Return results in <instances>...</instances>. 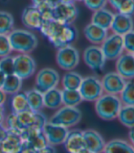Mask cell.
I'll use <instances>...</instances> for the list:
<instances>
[{
    "label": "cell",
    "instance_id": "ac0fdd59",
    "mask_svg": "<svg viewBox=\"0 0 134 153\" xmlns=\"http://www.w3.org/2000/svg\"><path fill=\"white\" fill-rule=\"evenodd\" d=\"M22 22L28 29H39L43 22L39 8L34 6L27 7L22 13Z\"/></svg>",
    "mask_w": 134,
    "mask_h": 153
},
{
    "label": "cell",
    "instance_id": "9a60e30c",
    "mask_svg": "<svg viewBox=\"0 0 134 153\" xmlns=\"http://www.w3.org/2000/svg\"><path fill=\"white\" fill-rule=\"evenodd\" d=\"M63 144L68 153L80 152L82 149H86L83 131L79 129L68 131Z\"/></svg>",
    "mask_w": 134,
    "mask_h": 153
},
{
    "label": "cell",
    "instance_id": "f6af8a7d",
    "mask_svg": "<svg viewBox=\"0 0 134 153\" xmlns=\"http://www.w3.org/2000/svg\"><path fill=\"white\" fill-rule=\"evenodd\" d=\"M129 138H130V140L131 142V144L133 145L134 147V126L130 128V131H129Z\"/></svg>",
    "mask_w": 134,
    "mask_h": 153
},
{
    "label": "cell",
    "instance_id": "7a4b0ae2",
    "mask_svg": "<svg viewBox=\"0 0 134 153\" xmlns=\"http://www.w3.org/2000/svg\"><path fill=\"white\" fill-rule=\"evenodd\" d=\"M122 103L117 95L102 94L95 101V110L98 116L104 120H112L118 117Z\"/></svg>",
    "mask_w": 134,
    "mask_h": 153
},
{
    "label": "cell",
    "instance_id": "2e32d148",
    "mask_svg": "<svg viewBox=\"0 0 134 153\" xmlns=\"http://www.w3.org/2000/svg\"><path fill=\"white\" fill-rule=\"evenodd\" d=\"M21 138L23 142L34 148L35 149H39L48 144V140L43 132V129L38 128H29L27 129L22 135Z\"/></svg>",
    "mask_w": 134,
    "mask_h": 153
},
{
    "label": "cell",
    "instance_id": "681fc988",
    "mask_svg": "<svg viewBox=\"0 0 134 153\" xmlns=\"http://www.w3.org/2000/svg\"><path fill=\"white\" fill-rule=\"evenodd\" d=\"M79 153H93L92 151H90V150H89L88 149H82L80 152H79Z\"/></svg>",
    "mask_w": 134,
    "mask_h": 153
},
{
    "label": "cell",
    "instance_id": "7dc6e473",
    "mask_svg": "<svg viewBox=\"0 0 134 153\" xmlns=\"http://www.w3.org/2000/svg\"><path fill=\"white\" fill-rule=\"evenodd\" d=\"M5 79H6V75L0 70V88H2V86H3V83L5 81Z\"/></svg>",
    "mask_w": 134,
    "mask_h": 153
},
{
    "label": "cell",
    "instance_id": "484cf974",
    "mask_svg": "<svg viewBox=\"0 0 134 153\" xmlns=\"http://www.w3.org/2000/svg\"><path fill=\"white\" fill-rule=\"evenodd\" d=\"M10 106L13 113L19 114L24 111L30 110L26 92H17L12 95V98L10 100Z\"/></svg>",
    "mask_w": 134,
    "mask_h": 153
},
{
    "label": "cell",
    "instance_id": "44dd1931",
    "mask_svg": "<svg viewBox=\"0 0 134 153\" xmlns=\"http://www.w3.org/2000/svg\"><path fill=\"white\" fill-rule=\"evenodd\" d=\"M84 35L87 39L92 44H101L108 36V30L98 25L89 23L84 29Z\"/></svg>",
    "mask_w": 134,
    "mask_h": 153
},
{
    "label": "cell",
    "instance_id": "5b68a950",
    "mask_svg": "<svg viewBox=\"0 0 134 153\" xmlns=\"http://www.w3.org/2000/svg\"><path fill=\"white\" fill-rule=\"evenodd\" d=\"M79 91L83 100L90 102L96 101L103 94L101 80L94 76H87L82 79Z\"/></svg>",
    "mask_w": 134,
    "mask_h": 153
},
{
    "label": "cell",
    "instance_id": "7bdbcfd3",
    "mask_svg": "<svg viewBox=\"0 0 134 153\" xmlns=\"http://www.w3.org/2000/svg\"><path fill=\"white\" fill-rule=\"evenodd\" d=\"M6 101H7V94L4 92L2 88H0V106L4 105Z\"/></svg>",
    "mask_w": 134,
    "mask_h": 153
},
{
    "label": "cell",
    "instance_id": "74e56055",
    "mask_svg": "<svg viewBox=\"0 0 134 153\" xmlns=\"http://www.w3.org/2000/svg\"><path fill=\"white\" fill-rule=\"evenodd\" d=\"M83 2L89 9L96 11L105 7L108 0H83Z\"/></svg>",
    "mask_w": 134,
    "mask_h": 153
},
{
    "label": "cell",
    "instance_id": "b9f144b4",
    "mask_svg": "<svg viewBox=\"0 0 134 153\" xmlns=\"http://www.w3.org/2000/svg\"><path fill=\"white\" fill-rule=\"evenodd\" d=\"M125 1H127V0H108V2L115 8V9H118L119 8V7L122 4V3H124Z\"/></svg>",
    "mask_w": 134,
    "mask_h": 153
},
{
    "label": "cell",
    "instance_id": "8992f818",
    "mask_svg": "<svg viewBox=\"0 0 134 153\" xmlns=\"http://www.w3.org/2000/svg\"><path fill=\"white\" fill-rule=\"evenodd\" d=\"M36 69L35 59L27 53H19L14 56V74L21 79L32 76Z\"/></svg>",
    "mask_w": 134,
    "mask_h": 153
},
{
    "label": "cell",
    "instance_id": "f5cc1de1",
    "mask_svg": "<svg viewBox=\"0 0 134 153\" xmlns=\"http://www.w3.org/2000/svg\"><path fill=\"white\" fill-rule=\"evenodd\" d=\"M78 1H83V0H78Z\"/></svg>",
    "mask_w": 134,
    "mask_h": 153
},
{
    "label": "cell",
    "instance_id": "d6a6232c",
    "mask_svg": "<svg viewBox=\"0 0 134 153\" xmlns=\"http://www.w3.org/2000/svg\"><path fill=\"white\" fill-rule=\"evenodd\" d=\"M120 99L123 105L134 106V80L126 82Z\"/></svg>",
    "mask_w": 134,
    "mask_h": 153
},
{
    "label": "cell",
    "instance_id": "60d3db41",
    "mask_svg": "<svg viewBox=\"0 0 134 153\" xmlns=\"http://www.w3.org/2000/svg\"><path fill=\"white\" fill-rule=\"evenodd\" d=\"M20 153H37V150L23 142V147H22Z\"/></svg>",
    "mask_w": 134,
    "mask_h": 153
},
{
    "label": "cell",
    "instance_id": "f907efd6",
    "mask_svg": "<svg viewBox=\"0 0 134 153\" xmlns=\"http://www.w3.org/2000/svg\"><path fill=\"white\" fill-rule=\"evenodd\" d=\"M60 2H63V3H73L74 0H60Z\"/></svg>",
    "mask_w": 134,
    "mask_h": 153
},
{
    "label": "cell",
    "instance_id": "836d02e7",
    "mask_svg": "<svg viewBox=\"0 0 134 153\" xmlns=\"http://www.w3.org/2000/svg\"><path fill=\"white\" fill-rule=\"evenodd\" d=\"M0 70L6 76L14 74V56L10 55L0 59Z\"/></svg>",
    "mask_w": 134,
    "mask_h": 153
},
{
    "label": "cell",
    "instance_id": "f546056e",
    "mask_svg": "<svg viewBox=\"0 0 134 153\" xmlns=\"http://www.w3.org/2000/svg\"><path fill=\"white\" fill-rule=\"evenodd\" d=\"M83 78L77 72H67L62 78V86L65 89H79Z\"/></svg>",
    "mask_w": 134,
    "mask_h": 153
},
{
    "label": "cell",
    "instance_id": "816d5d0a",
    "mask_svg": "<svg viewBox=\"0 0 134 153\" xmlns=\"http://www.w3.org/2000/svg\"><path fill=\"white\" fill-rule=\"evenodd\" d=\"M0 153H5V151H4V149H3V148H2L1 143H0Z\"/></svg>",
    "mask_w": 134,
    "mask_h": 153
},
{
    "label": "cell",
    "instance_id": "9c48e42d",
    "mask_svg": "<svg viewBox=\"0 0 134 153\" xmlns=\"http://www.w3.org/2000/svg\"><path fill=\"white\" fill-rule=\"evenodd\" d=\"M16 116L19 125H20L24 132L29 128L43 129L45 124L48 122L46 116L40 111L28 110L16 114Z\"/></svg>",
    "mask_w": 134,
    "mask_h": 153
},
{
    "label": "cell",
    "instance_id": "5bb4252c",
    "mask_svg": "<svg viewBox=\"0 0 134 153\" xmlns=\"http://www.w3.org/2000/svg\"><path fill=\"white\" fill-rule=\"evenodd\" d=\"M68 131L69 130L68 128L53 124L49 121L47 122L43 128V132L48 140V142L52 146L63 144Z\"/></svg>",
    "mask_w": 134,
    "mask_h": 153
},
{
    "label": "cell",
    "instance_id": "83f0119b",
    "mask_svg": "<svg viewBox=\"0 0 134 153\" xmlns=\"http://www.w3.org/2000/svg\"><path fill=\"white\" fill-rule=\"evenodd\" d=\"M27 99L30 110L40 111L44 108V98L43 93L36 88L30 89L26 92Z\"/></svg>",
    "mask_w": 134,
    "mask_h": 153
},
{
    "label": "cell",
    "instance_id": "8fae6325",
    "mask_svg": "<svg viewBox=\"0 0 134 153\" xmlns=\"http://www.w3.org/2000/svg\"><path fill=\"white\" fill-rule=\"evenodd\" d=\"M83 59L85 64L93 71L100 72L105 66L106 57L98 46H90L87 48L83 54Z\"/></svg>",
    "mask_w": 134,
    "mask_h": 153
},
{
    "label": "cell",
    "instance_id": "f1b7e54d",
    "mask_svg": "<svg viewBox=\"0 0 134 153\" xmlns=\"http://www.w3.org/2000/svg\"><path fill=\"white\" fill-rule=\"evenodd\" d=\"M62 94V103L64 106L76 107L78 106L83 100L79 89H63Z\"/></svg>",
    "mask_w": 134,
    "mask_h": 153
},
{
    "label": "cell",
    "instance_id": "d590c367",
    "mask_svg": "<svg viewBox=\"0 0 134 153\" xmlns=\"http://www.w3.org/2000/svg\"><path fill=\"white\" fill-rule=\"evenodd\" d=\"M123 44L124 49L127 50L128 53L134 55V30H131L123 36Z\"/></svg>",
    "mask_w": 134,
    "mask_h": 153
},
{
    "label": "cell",
    "instance_id": "d4e9b609",
    "mask_svg": "<svg viewBox=\"0 0 134 153\" xmlns=\"http://www.w3.org/2000/svg\"><path fill=\"white\" fill-rule=\"evenodd\" d=\"M5 153H20L23 147V140L21 136L9 132L7 139L1 142Z\"/></svg>",
    "mask_w": 134,
    "mask_h": 153
},
{
    "label": "cell",
    "instance_id": "7c38bea8",
    "mask_svg": "<svg viewBox=\"0 0 134 153\" xmlns=\"http://www.w3.org/2000/svg\"><path fill=\"white\" fill-rule=\"evenodd\" d=\"M78 17V9L73 3L60 2L53 7V19L63 24L71 25Z\"/></svg>",
    "mask_w": 134,
    "mask_h": 153
},
{
    "label": "cell",
    "instance_id": "30bf717a",
    "mask_svg": "<svg viewBox=\"0 0 134 153\" xmlns=\"http://www.w3.org/2000/svg\"><path fill=\"white\" fill-rule=\"evenodd\" d=\"M60 80V74L57 70L50 68H42L36 76V88L44 93L47 90L57 88Z\"/></svg>",
    "mask_w": 134,
    "mask_h": 153
},
{
    "label": "cell",
    "instance_id": "4316f807",
    "mask_svg": "<svg viewBox=\"0 0 134 153\" xmlns=\"http://www.w3.org/2000/svg\"><path fill=\"white\" fill-rule=\"evenodd\" d=\"M23 79H21L16 74L6 76L2 89L7 95H14L21 90Z\"/></svg>",
    "mask_w": 134,
    "mask_h": 153
},
{
    "label": "cell",
    "instance_id": "603a6c76",
    "mask_svg": "<svg viewBox=\"0 0 134 153\" xmlns=\"http://www.w3.org/2000/svg\"><path fill=\"white\" fill-rule=\"evenodd\" d=\"M113 17H114V14L111 11L103 7L99 10L94 11L91 17V23L98 25L100 27L108 30L109 28H110Z\"/></svg>",
    "mask_w": 134,
    "mask_h": 153
},
{
    "label": "cell",
    "instance_id": "d6986e66",
    "mask_svg": "<svg viewBox=\"0 0 134 153\" xmlns=\"http://www.w3.org/2000/svg\"><path fill=\"white\" fill-rule=\"evenodd\" d=\"M116 70L125 79H134V55L127 53L120 56L116 62Z\"/></svg>",
    "mask_w": 134,
    "mask_h": 153
},
{
    "label": "cell",
    "instance_id": "e0dca14e",
    "mask_svg": "<svg viewBox=\"0 0 134 153\" xmlns=\"http://www.w3.org/2000/svg\"><path fill=\"white\" fill-rule=\"evenodd\" d=\"M86 149L93 153H103L106 142L100 134L94 129H87L83 131Z\"/></svg>",
    "mask_w": 134,
    "mask_h": 153
},
{
    "label": "cell",
    "instance_id": "ffe728a7",
    "mask_svg": "<svg viewBox=\"0 0 134 153\" xmlns=\"http://www.w3.org/2000/svg\"><path fill=\"white\" fill-rule=\"evenodd\" d=\"M110 28L115 34L121 36L126 35L130 31L133 30V21L131 16H125L120 13L114 14Z\"/></svg>",
    "mask_w": 134,
    "mask_h": 153
},
{
    "label": "cell",
    "instance_id": "52a82bcc",
    "mask_svg": "<svg viewBox=\"0 0 134 153\" xmlns=\"http://www.w3.org/2000/svg\"><path fill=\"white\" fill-rule=\"evenodd\" d=\"M100 48L107 60L117 59L123 54V36L113 33L105 38V40L101 43Z\"/></svg>",
    "mask_w": 134,
    "mask_h": 153
},
{
    "label": "cell",
    "instance_id": "e575fe53",
    "mask_svg": "<svg viewBox=\"0 0 134 153\" xmlns=\"http://www.w3.org/2000/svg\"><path fill=\"white\" fill-rule=\"evenodd\" d=\"M12 48L7 35H0V57L10 55Z\"/></svg>",
    "mask_w": 134,
    "mask_h": 153
},
{
    "label": "cell",
    "instance_id": "8d00e7d4",
    "mask_svg": "<svg viewBox=\"0 0 134 153\" xmlns=\"http://www.w3.org/2000/svg\"><path fill=\"white\" fill-rule=\"evenodd\" d=\"M117 11L120 14L131 16L134 15V0H127L119 7Z\"/></svg>",
    "mask_w": 134,
    "mask_h": 153
},
{
    "label": "cell",
    "instance_id": "ee69618b",
    "mask_svg": "<svg viewBox=\"0 0 134 153\" xmlns=\"http://www.w3.org/2000/svg\"><path fill=\"white\" fill-rule=\"evenodd\" d=\"M32 1V6L36 7H40L44 4L47 3V0H31Z\"/></svg>",
    "mask_w": 134,
    "mask_h": 153
},
{
    "label": "cell",
    "instance_id": "3957f363",
    "mask_svg": "<svg viewBox=\"0 0 134 153\" xmlns=\"http://www.w3.org/2000/svg\"><path fill=\"white\" fill-rule=\"evenodd\" d=\"M12 50L18 53H29L37 46V37L28 30L13 29L8 35Z\"/></svg>",
    "mask_w": 134,
    "mask_h": 153
},
{
    "label": "cell",
    "instance_id": "c3c4849f",
    "mask_svg": "<svg viewBox=\"0 0 134 153\" xmlns=\"http://www.w3.org/2000/svg\"><path fill=\"white\" fill-rule=\"evenodd\" d=\"M47 2H48L49 5H51L52 7H54V6H56L57 4H59V3L60 2V0H47Z\"/></svg>",
    "mask_w": 134,
    "mask_h": 153
},
{
    "label": "cell",
    "instance_id": "4dcf8cb0",
    "mask_svg": "<svg viewBox=\"0 0 134 153\" xmlns=\"http://www.w3.org/2000/svg\"><path fill=\"white\" fill-rule=\"evenodd\" d=\"M121 124L125 127L131 128L134 126V106L124 105L121 108L117 117Z\"/></svg>",
    "mask_w": 134,
    "mask_h": 153
},
{
    "label": "cell",
    "instance_id": "6da1fadb",
    "mask_svg": "<svg viewBox=\"0 0 134 153\" xmlns=\"http://www.w3.org/2000/svg\"><path fill=\"white\" fill-rule=\"evenodd\" d=\"M39 30L57 49L71 45L78 36L73 26L60 23L55 19L43 21Z\"/></svg>",
    "mask_w": 134,
    "mask_h": 153
},
{
    "label": "cell",
    "instance_id": "1f68e13d",
    "mask_svg": "<svg viewBox=\"0 0 134 153\" xmlns=\"http://www.w3.org/2000/svg\"><path fill=\"white\" fill-rule=\"evenodd\" d=\"M14 27V17L6 11H0V35H8Z\"/></svg>",
    "mask_w": 134,
    "mask_h": 153
},
{
    "label": "cell",
    "instance_id": "f35d334b",
    "mask_svg": "<svg viewBox=\"0 0 134 153\" xmlns=\"http://www.w3.org/2000/svg\"><path fill=\"white\" fill-rule=\"evenodd\" d=\"M8 134H9V131H8L7 126L4 125L3 123H0V143L3 142L7 139Z\"/></svg>",
    "mask_w": 134,
    "mask_h": 153
},
{
    "label": "cell",
    "instance_id": "ba28073f",
    "mask_svg": "<svg viewBox=\"0 0 134 153\" xmlns=\"http://www.w3.org/2000/svg\"><path fill=\"white\" fill-rule=\"evenodd\" d=\"M57 64L64 70H72L80 63V53L73 46L68 45L59 48L56 55Z\"/></svg>",
    "mask_w": 134,
    "mask_h": 153
},
{
    "label": "cell",
    "instance_id": "7402d4cb",
    "mask_svg": "<svg viewBox=\"0 0 134 153\" xmlns=\"http://www.w3.org/2000/svg\"><path fill=\"white\" fill-rule=\"evenodd\" d=\"M103 153H134V147L124 140L115 139L106 143Z\"/></svg>",
    "mask_w": 134,
    "mask_h": 153
},
{
    "label": "cell",
    "instance_id": "277c9868",
    "mask_svg": "<svg viewBox=\"0 0 134 153\" xmlns=\"http://www.w3.org/2000/svg\"><path fill=\"white\" fill-rule=\"evenodd\" d=\"M81 120V112L76 107L64 106L60 108L50 119L49 122L60 125L65 128L73 127L78 124Z\"/></svg>",
    "mask_w": 134,
    "mask_h": 153
},
{
    "label": "cell",
    "instance_id": "bcb514c9",
    "mask_svg": "<svg viewBox=\"0 0 134 153\" xmlns=\"http://www.w3.org/2000/svg\"><path fill=\"white\" fill-rule=\"evenodd\" d=\"M5 120V108L4 105L0 106V123H3Z\"/></svg>",
    "mask_w": 134,
    "mask_h": 153
},
{
    "label": "cell",
    "instance_id": "4fadbf2b",
    "mask_svg": "<svg viewBox=\"0 0 134 153\" xmlns=\"http://www.w3.org/2000/svg\"><path fill=\"white\" fill-rule=\"evenodd\" d=\"M126 82L127 81L125 80V79L118 72H109L101 79L103 91L105 93L113 95L121 94V92L124 88Z\"/></svg>",
    "mask_w": 134,
    "mask_h": 153
},
{
    "label": "cell",
    "instance_id": "cb8c5ba5",
    "mask_svg": "<svg viewBox=\"0 0 134 153\" xmlns=\"http://www.w3.org/2000/svg\"><path fill=\"white\" fill-rule=\"evenodd\" d=\"M43 98H44V107L50 109H57L63 104L61 90L57 88H51L44 92Z\"/></svg>",
    "mask_w": 134,
    "mask_h": 153
},
{
    "label": "cell",
    "instance_id": "ab89813d",
    "mask_svg": "<svg viewBox=\"0 0 134 153\" xmlns=\"http://www.w3.org/2000/svg\"><path fill=\"white\" fill-rule=\"evenodd\" d=\"M37 153H56V149L54 146L48 144L47 146L37 149Z\"/></svg>",
    "mask_w": 134,
    "mask_h": 153
}]
</instances>
